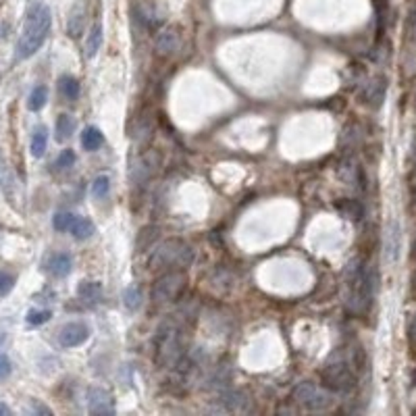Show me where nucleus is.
<instances>
[{"instance_id":"obj_3","label":"nucleus","mask_w":416,"mask_h":416,"mask_svg":"<svg viewBox=\"0 0 416 416\" xmlns=\"http://www.w3.org/2000/svg\"><path fill=\"white\" fill-rule=\"evenodd\" d=\"M373 271L363 260H354L350 265L346 277V306L352 315H363L369 310L373 302Z\"/></svg>"},{"instance_id":"obj_2","label":"nucleus","mask_w":416,"mask_h":416,"mask_svg":"<svg viewBox=\"0 0 416 416\" xmlns=\"http://www.w3.org/2000/svg\"><path fill=\"white\" fill-rule=\"evenodd\" d=\"M50 27H52L50 8L42 0L29 2V6L25 10L23 29L17 40V58L25 60V58L33 56L44 46V42L50 33Z\"/></svg>"},{"instance_id":"obj_18","label":"nucleus","mask_w":416,"mask_h":416,"mask_svg":"<svg viewBox=\"0 0 416 416\" xmlns=\"http://www.w3.org/2000/svg\"><path fill=\"white\" fill-rule=\"evenodd\" d=\"M152 133H154V121H152V117H150V115H142V117H138V121H135V129H133V133H131L133 142H138V144H146V142L152 138Z\"/></svg>"},{"instance_id":"obj_11","label":"nucleus","mask_w":416,"mask_h":416,"mask_svg":"<svg viewBox=\"0 0 416 416\" xmlns=\"http://www.w3.org/2000/svg\"><path fill=\"white\" fill-rule=\"evenodd\" d=\"M181 46V35L175 27H163L156 38H154V48H156V54L167 58V56H173Z\"/></svg>"},{"instance_id":"obj_4","label":"nucleus","mask_w":416,"mask_h":416,"mask_svg":"<svg viewBox=\"0 0 416 416\" xmlns=\"http://www.w3.org/2000/svg\"><path fill=\"white\" fill-rule=\"evenodd\" d=\"M194 248L185 244L183 240L171 238L160 242L152 256H150V267L152 269H167V271H185L194 263Z\"/></svg>"},{"instance_id":"obj_15","label":"nucleus","mask_w":416,"mask_h":416,"mask_svg":"<svg viewBox=\"0 0 416 416\" xmlns=\"http://www.w3.org/2000/svg\"><path fill=\"white\" fill-rule=\"evenodd\" d=\"M46 271H48L52 277H56V279L67 277V275L73 271V258H71V254H67V252H56V254H52V256L46 260Z\"/></svg>"},{"instance_id":"obj_20","label":"nucleus","mask_w":416,"mask_h":416,"mask_svg":"<svg viewBox=\"0 0 416 416\" xmlns=\"http://www.w3.org/2000/svg\"><path fill=\"white\" fill-rule=\"evenodd\" d=\"M102 144H104V135H102V131L98 127L90 125V127L83 129V133H81V146H83V150L96 152Z\"/></svg>"},{"instance_id":"obj_26","label":"nucleus","mask_w":416,"mask_h":416,"mask_svg":"<svg viewBox=\"0 0 416 416\" xmlns=\"http://www.w3.org/2000/svg\"><path fill=\"white\" fill-rule=\"evenodd\" d=\"M142 288L140 285H131V288H127L125 292H123V304H125V308L127 310H131V313H135L140 306H142Z\"/></svg>"},{"instance_id":"obj_34","label":"nucleus","mask_w":416,"mask_h":416,"mask_svg":"<svg viewBox=\"0 0 416 416\" xmlns=\"http://www.w3.org/2000/svg\"><path fill=\"white\" fill-rule=\"evenodd\" d=\"M10 373H13V363H10V358H8L4 352H0V381L8 379Z\"/></svg>"},{"instance_id":"obj_19","label":"nucleus","mask_w":416,"mask_h":416,"mask_svg":"<svg viewBox=\"0 0 416 416\" xmlns=\"http://www.w3.org/2000/svg\"><path fill=\"white\" fill-rule=\"evenodd\" d=\"M58 92H60V96L65 100L75 102L79 98V94H81V85H79V81L73 75H63L58 79Z\"/></svg>"},{"instance_id":"obj_13","label":"nucleus","mask_w":416,"mask_h":416,"mask_svg":"<svg viewBox=\"0 0 416 416\" xmlns=\"http://www.w3.org/2000/svg\"><path fill=\"white\" fill-rule=\"evenodd\" d=\"M85 17H88L85 0H77L71 6L69 17H67V33H69V38L77 40L83 33V29H85Z\"/></svg>"},{"instance_id":"obj_16","label":"nucleus","mask_w":416,"mask_h":416,"mask_svg":"<svg viewBox=\"0 0 416 416\" xmlns=\"http://www.w3.org/2000/svg\"><path fill=\"white\" fill-rule=\"evenodd\" d=\"M77 296L85 306H98L102 300V288L98 281H81L77 288Z\"/></svg>"},{"instance_id":"obj_1","label":"nucleus","mask_w":416,"mask_h":416,"mask_svg":"<svg viewBox=\"0 0 416 416\" xmlns=\"http://www.w3.org/2000/svg\"><path fill=\"white\" fill-rule=\"evenodd\" d=\"M183 329H185V310H177L156 329L152 358L158 369H175L177 363L183 358L185 354Z\"/></svg>"},{"instance_id":"obj_31","label":"nucleus","mask_w":416,"mask_h":416,"mask_svg":"<svg viewBox=\"0 0 416 416\" xmlns=\"http://www.w3.org/2000/svg\"><path fill=\"white\" fill-rule=\"evenodd\" d=\"M73 163H75V152L67 148V150H63V152L58 154V158L54 160V169H56V171H67V169L73 167Z\"/></svg>"},{"instance_id":"obj_6","label":"nucleus","mask_w":416,"mask_h":416,"mask_svg":"<svg viewBox=\"0 0 416 416\" xmlns=\"http://www.w3.org/2000/svg\"><path fill=\"white\" fill-rule=\"evenodd\" d=\"M321 385L333 394H350L356 388V375L346 360H331L321 369Z\"/></svg>"},{"instance_id":"obj_17","label":"nucleus","mask_w":416,"mask_h":416,"mask_svg":"<svg viewBox=\"0 0 416 416\" xmlns=\"http://www.w3.org/2000/svg\"><path fill=\"white\" fill-rule=\"evenodd\" d=\"M158 233H160V231H158V227H154V225L142 227L140 233H138V238H135V252H138V254H144V252L152 250L154 244H156V240H158Z\"/></svg>"},{"instance_id":"obj_40","label":"nucleus","mask_w":416,"mask_h":416,"mask_svg":"<svg viewBox=\"0 0 416 416\" xmlns=\"http://www.w3.org/2000/svg\"><path fill=\"white\" fill-rule=\"evenodd\" d=\"M415 31H416V19H415Z\"/></svg>"},{"instance_id":"obj_22","label":"nucleus","mask_w":416,"mask_h":416,"mask_svg":"<svg viewBox=\"0 0 416 416\" xmlns=\"http://www.w3.org/2000/svg\"><path fill=\"white\" fill-rule=\"evenodd\" d=\"M94 231H96L94 223L90 219H85V217H75V221H73V225L69 229V233L75 240H88V238L94 235Z\"/></svg>"},{"instance_id":"obj_9","label":"nucleus","mask_w":416,"mask_h":416,"mask_svg":"<svg viewBox=\"0 0 416 416\" xmlns=\"http://www.w3.org/2000/svg\"><path fill=\"white\" fill-rule=\"evenodd\" d=\"M90 338V327L81 321H73L67 323L60 331H58V344L63 348H77L83 342H88Z\"/></svg>"},{"instance_id":"obj_32","label":"nucleus","mask_w":416,"mask_h":416,"mask_svg":"<svg viewBox=\"0 0 416 416\" xmlns=\"http://www.w3.org/2000/svg\"><path fill=\"white\" fill-rule=\"evenodd\" d=\"M50 317H52V313H50V310H29V313H27V317H25V321H27L29 325L38 327V325H44V323H48V321H50Z\"/></svg>"},{"instance_id":"obj_35","label":"nucleus","mask_w":416,"mask_h":416,"mask_svg":"<svg viewBox=\"0 0 416 416\" xmlns=\"http://www.w3.org/2000/svg\"><path fill=\"white\" fill-rule=\"evenodd\" d=\"M29 410H31L33 415H44V416L52 415V413H50V408H46V406H42V404H38V402H33Z\"/></svg>"},{"instance_id":"obj_36","label":"nucleus","mask_w":416,"mask_h":416,"mask_svg":"<svg viewBox=\"0 0 416 416\" xmlns=\"http://www.w3.org/2000/svg\"><path fill=\"white\" fill-rule=\"evenodd\" d=\"M410 340L416 342V315L415 319H413V323H410Z\"/></svg>"},{"instance_id":"obj_24","label":"nucleus","mask_w":416,"mask_h":416,"mask_svg":"<svg viewBox=\"0 0 416 416\" xmlns=\"http://www.w3.org/2000/svg\"><path fill=\"white\" fill-rule=\"evenodd\" d=\"M46 100H48V88H46V85H35V88L31 90L29 98H27V108L33 110V113H38V110L44 108Z\"/></svg>"},{"instance_id":"obj_41","label":"nucleus","mask_w":416,"mask_h":416,"mask_svg":"<svg viewBox=\"0 0 416 416\" xmlns=\"http://www.w3.org/2000/svg\"><path fill=\"white\" fill-rule=\"evenodd\" d=\"M415 413H416V410H415Z\"/></svg>"},{"instance_id":"obj_10","label":"nucleus","mask_w":416,"mask_h":416,"mask_svg":"<svg viewBox=\"0 0 416 416\" xmlns=\"http://www.w3.org/2000/svg\"><path fill=\"white\" fill-rule=\"evenodd\" d=\"M85 406H88V413H92V415H113L115 413L113 396L102 388H90L85 392Z\"/></svg>"},{"instance_id":"obj_25","label":"nucleus","mask_w":416,"mask_h":416,"mask_svg":"<svg viewBox=\"0 0 416 416\" xmlns=\"http://www.w3.org/2000/svg\"><path fill=\"white\" fill-rule=\"evenodd\" d=\"M338 210H340L346 219H350V221H360V219H363V206H360L358 200L346 198V200H342V202L338 204Z\"/></svg>"},{"instance_id":"obj_23","label":"nucleus","mask_w":416,"mask_h":416,"mask_svg":"<svg viewBox=\"0 0 416 416\" xmlns=\"http://www.w3.org/2000/svg\"><path fill=\"white\" fill-rule=\"evenodd\" d=\"M100 46H102V25L100 23H96L92 29H90V33H88V40H85V56H96V52L100 50Z\"/></svg>"},{"instance_id":"obj_27","label":"nucleus","mask_w":416,"mask_h":416,"mask_svg":"<svg viewBox=\"0 0 416 416\" xmlns=\"http://www.w3.org/2000/svg\"><path fill=\"white\" fill-rule=\"evenodd\" d=\"M229 379H231V371L227 369V367H217L213 373H210V377H208V390H221V388H225L227 383H229Z\"/></svg>"},{"instance_id":"obj_8","label":"nucleus","mask_w":416,"mask_h":416,"mask_svg":"<svg viewBox=\"0 0 416 416\" xmlns=\"http://www.w3.org/2000/svg\"><path fill=\"white\" fill-rule=\"evenodd\" d=\"M250 406H252V400L244 390H221L210 410L223 413V415H242V413H248Z\"/></svg>"},{"instance_id":"obj_33","label":"nucleus","mask_w":416,"mask_h":416,"mask_svg":"<svg viewBox=\"0 0 416 416\" xmlns=\"http://www.w3.org/2000/svg\"><path fill=\"white\" fill-rule=\"evenodd\" d=\"M15 288V275L8 271H0V298L8 296Z\"/></svg>"},{"instance_id":"obj_38","label":"nucleus","mask_w":416,"mask_h":416,"mask_svg":"<svg viewBox=\"0 0 416 416\" xmlns=\"http://www.w3.org/2000/svg\"><path fill=\"white\" fill-rule=\"evenodd\" d=\"M413 383L416 385V371H415V375H413Z\"/></svg>"},{"instance_id":"obj_30","label":"nucleus","mask_w":416,"mask_h":416,"mask_svg":"<svg viewBox=\"0 0 416 416\" xmlns=\"http://www.w3.org/2000/svg\"><path fill=\"white\" fill-rule=\"evenodd\" d=\"M110 190V179L106 175H98L94 181H92V196L94 198H104Z\"/></svg>"},{"instance_id":"obj_29","label":"nucleus","mask_w":416,"mask_h":416,"mask_svg":"<svg viewBox=\"0 0 416 416\" xmlns=\"http://www.w3.org/2000/svg\"><path fill=\"white\" fill-rule=\"evenodd\" d=\"M75 217L77 215H73V213H56L52 217V227L56 231H69L71 225H73V221H75Z\"/></svg>"},{"instance_id":"obj_28","label":"nucleus","mask_w":416,"mask_h":416,"mask_svg":"<svg viewBox=\"0 0 416 416\" xmlns=\"http://www.w3.org/2000/svg\"><path fill=\"white\" fill-rule=\"evenodd\" d=\"M73 129H75V121L71 119V115H60L56 119V140L58 142H65L73 135Z\"/></svg>"},{"instance_id":"obj_5","label":"nucleus","mask_w":416,"mask_h":416,"mask_svg":"<svg viewBox=\"0 0 416 416\" xmlns=\"http://www.w3.org/2000/svg\"><path fill=\"white\" fill-rule=\"evenodd\" d=\"M292 398L302 410H308V413H327L335 404V394L333 392H329L323 385L310 383V381L298 383L294 388Z\"/></svg>"},{"instance_id":"obj_39","label":"nucleus","mask_w":416,"mask_h":416,"mask_svg":"<svg viewBox=\"0 0 416 416\" xmlns=\"http://www.w3.org/2000/svg\"><path fill=\"white\" fill-rule=\"evenodd\" d=\"M415 256H416V244H415Z\"/></svg>"},{"instance_id":"obj_21","label":"nucleus","mask_w":416,"mask_h":416,"mask_svg":"<svg viewBox=\"0 0 416 416\" xmlns=\"http://www.w3.org/2000/svg\"><path fill=\"white\" fill-rule=\"evenodd\" d=\"M46 146H48V129L44 125H40V127H35V131L31 135V144H29L31 156L42 158L46 152Z\"/></svg>"},{"instance_id":"obj_37","label":"nucleus","mask_w":416,"mask_h":416,"mask_svg":"<svg viewBox=\"0 0 416 416\" xmlns=\"http://www.w3.org/2000/svg\"><path fill=\"white\" fill-rule=\"evenodd\" d=\"M0 415H13V413H10V408H8V406H6V404H2V402H0Z\"/></svg>"},{"instance_id":"obj_12","label":"nucleus","mask_w":416,"mask_h":416,"mask_svg":"<svg viewBox=\"0 0 416 416\" xmlns=\"http://www.w3.org/2000/svg\"><path fill=\"white\" fill-rule=\"evenodd\" d=\"M400 250H402V229L398 221H392L385 227V242H383V252H385V260L390 265L398 263L400 258Z\"/></svg>"},{"instance_id":"obj_14","label":"nucleus","mask_w":416,"mask_h":416,"mask_svg":"<svg viewBox=\"0 0 416 416\" xmlns=\"http://www.w3.org/2000/svg\"><path fill=\"white\" fill-rule=\"evenodd\" d=\"M385 92H388V81H385V77H375V79H371V81L367 83V88H365V92H363V100H365V104L377 108V106H381V102H383V98H385Z\"/></svg>"},{"instance_id":"obj_7","label":"nucleus","mask_w":416,"mask_h":416,"mask_svg":"<svg viewBox=\"0 0 416 416\" xmlns=\"http://www.w3.org/2000/svg\"><path fill=\"white\" fill-rule=\"evenodd\" d=\"M188 288V275L183 271H167L163 273L152 285V300L154 304H171L181 298Z\"/></svg>"}]
</instances>
